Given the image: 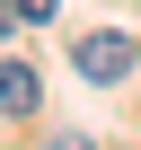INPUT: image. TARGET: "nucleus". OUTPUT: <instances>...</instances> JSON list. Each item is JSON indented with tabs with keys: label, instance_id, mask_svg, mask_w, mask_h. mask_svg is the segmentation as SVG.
Segmentation results:
<instances>
[{
	"label": "nucleus",
	"instance_id": "nucleus-2",
	"mask_svg": "<svg viewBox=\"0 0 141 150\" xmlns=\"http://www.w3.org/2000/svg\"><path fill=\"white\" fill-rule=\"evenodd\" d=\"M35 106H44L35 62H0V115H35Z\"/></svg>",
	"mask_w": 141,
	"mask_h": 150
},
{
	"label": "nucleus",
	"instance_id": "nucleus-1",
	"mask_svg": "<svg viewBox=\"0 0 141 150\" xmlns=\"http://www.w3.org/2000/svg\"><path fill=\"white\" fill-rule=\"evenodd\" d=\"M132 62H141V44H132L123 27H88L80 44H70V71H80V80H97V88H115Z\"/></svg>",
	"mask_w": 141,
	"mask_h": 150
},
{
	"label": "nucleus",
	"instance_id": "nucleus-4",
	"mask_svg": "<svg viewBox=\"0 0 141 150\" xmlns=\"http://www.w3.org/2000/svg\"><path fill=\"white\" fill-rule=\"evenodd\" d=\"M9 27H18V0H0V35H9Z\"/></svg>",
	"mask_w": 141,
	"mask_h": 150
},
{
	"label": "nucleus",
	"instance_id": "nucleus-3",
	"mask_svg": "<svg viewBox=\"0 0 141 150\" xmlns=\"http://www.w3.org/2000/svg\"><path fill=\"white\" fill-rule=\"evenodd\" d=\"M53 9H62V0H18V18H53Z\"/></svg>",
	"mask_w": 141,
	"mask_h": 150
}]
</instances>
